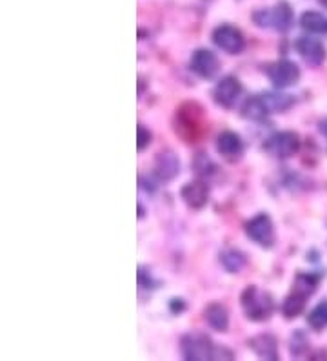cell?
I'll use <instances>...</instances> for the list:
<instances>
[{
  "label": "cell",
  "instance_id": "7c38bea8",
  "mask_svg": "<svg viewBox=\"0 0 327 361\" xmlns=\"http://www.w3.org/2000/svg\"><path fill=\"white\" fill-rule=\"evenodd\" d=\"M217 150L229 163H236L244 154V142L235 132H222L217 139Z\"/></svg>",
  "mask_w": 327,
  "mask_h": 361
},
{
  "label": "cell",
  "instance_id": "7a4b0ae2",
  "mask_svg": "<svg viewBox=\"0 0 327 361\" xmlns=\"http://www.w3.org/2000/svg\"><path fill=\"white\" fill-rule=\"evenodd\" d=\"M182 356L186 360L204 361V360H218L220 356H227L229 360L233 357L231 353H227L224 348H217L211 341V338L204 332H189L180 341Z\"/></svg>",
  "mask_w": 327,
  "mask_h": 361
},
{
  "label": "cell",
  "instance_id": "3957f363",
  "mask_svg": "<svg viewBox=\"0 0 327 361\" xmlns=\"http://www.w3.org/2000/svg\"><path fill=\"white\" fill-rule=\"evenodd\" d=\"M240 305L244 310L245 317L251 322H267L275 310V301L271 298L269 292L260 290L258 286H248L242 295H240Z\"/></svg>",
  "mask_w": 327,
  "mask_h": 361
},
{
  "label": "cell",
  "instance_id": "4fadbf2b",
  "mask_svg": "<svg viewBox=\"0 0 327 361\" xmlns=\"http://www.w3.org/2000/svg\"><path fill=\"white\" fill-rule=\"evenodd\" d=\"M180 172V161L173 152H160L155 159V166L153 173L160 180H171L179 176Z\"/></svg>",
  "mask_w": 327,
  "mask_h": 361
},
{
  "label": "cell",
  "instance_id": "5bb4252c",
  "mask_svg": "<svg viewBox=\"0 0 327 361\" xmlns=\"http://www.w3.org/2000/svg\"><path fill=\"white\" fill-rule=\"evenodd\" d=\"M180 195H182L184 203L188 204L189 208L198 210V208L205 207V203H207L210 188H207L204 180H193V183H188V185L184 186Z\"/></svg>",
  "mask_w": 327,
  "mask_h": 361
},
{
  "label": "cell",
  "instance_id": "8fae6325",
  "mask_svg": "<svg viewBox=\"0 0 327 361\" xmlns=\"http://www.w3.org/2000/svg\"><path fill=\"white\" fill-rule=\"evenodd\" d=\"M295 48L300 53V57L304 59L309 66H320L323 61H326V46L320 42L319 39H313V37H300L295 42Z\"/></svg>",
  "mask_w": 327,
  "mask_h": 361
},
{
  "label": "cell",
  "instance_id": "52a82bcc",
  "mask_svg": "<svg viewBox=\"0 0 327 361\" xmlns=\"http://www.w3.org/2000/svg\"><path fill=\"white\" fill-rule=\"evenodd\" d=\"M245 235L262 248H271L275 243V226L267 214H258L245 223Z\"/></svg>",
  "mask_w": 327,
  "mask_h": 361
},
{
  "label": "cell",
  "instance_id": "30bf717a",
  "mask_svg": "<svg viewBox=\"0 0 327 361\" xmlns=\"http://www.w3.org/2000/svg\"><path fill=\"white\" fill-rule=\"evenodd\" d=\"M189 68H191L193 73H196L200 79H213L218 73V70H220V62H218V57L211 51V49L202 48L196 49L191 55Z\"/></svg>",
  "mask_w": 327,
  "mask_h": 361
},
{
  "label": "cell",
  "instance_id": "44dd1931",
  "mask_svg": "<svg viewBox=\"0 0 327 361\" xmlns=\"http://www.w3.org/2000/svg\"><path fill=\"white\" fill-rule=\"evenodd\" d=\"M305 300H307V298H304V295L297 294V292H291L282 305L283 316L288 317V319L300 316L305 309Z\"/></svg>",
  "mask_w": 327,
  "mask_h": 361
},
{
  "label": "cell",
  "instance_id": "484cf974",
  "mask_svg": "<svg viewBox=\"0 0 327 361\" xmlns=\"http://www.w3.org/2000/svg\"><path fill=\"white\" fill-rule=\"evenodd\" d=\"M139 285L142 288H155V281H153V278L144 269L139 270Z\"/></svg>",
  "mask_w": 327,
  "mask_h": 361
},
{
  "label": "cell",
  "instance_id": "8992f818",
  "mask_svg": "<svg viewBox=\"0 0 327 361\" xmlns=\"http://www.w3.org/2000/svg\"><path fill=\"white\" fill-rule=\"evenodd\" d=\"M300 148V137L295 132H276L267 137L264 142V150L273 157L288 159L297 154Z\"/></svg>",
  "mask_w": 327,
  "mask_h": 361
},
{
  "label": "cell",
  "instance_id": "d6986e66",
  "mask_svg": "<svg viewBox=\"0 0 327 361\" xmlns=\"http://www.w3.org/2000/svg\"><path fill=\"white\" fill-rule=\"evenodd\" d=\"M320 283V276L313 272H300L293 281V292L304 295V298H309L314 294L316 286Z\"/></svg>",
  "mask_w": 327,
  "mask_h": 361
},
{
  "label": "cell",
  "instance_id": "5b68a950",
  "mask_svg": "<svg viewBox=\"0 0 327 361\" xmlns=\"http://www.w3.org/2000/svg\"><path fill=\"white\" fill-rule=\"evenodd\" d=\"M211 39H213L217 48L229 53V55H238L245 48L244 33L236 26H231V24H220L218 27H214Z\"/></svg>",
  "mask_w": 327,
  "mask_h": 361
},
{
  "label": "cell",
  "instance_id": "e0dca14e",
  "mask_svg": "<svg viewBox=\"0 0 327 361\" xmlns=\"http://www.w3.org/2000/svg\"><path fill=\"white\" fill-rule=\"evenodd\" d=\"M269 114L271 110L269 106H267L266 99H264V95H253V97H249L244 102V106H242V115H244L245 119L262 121L266 119Z\"/></svg>",
  "mask_w": 327,
  "mask_h": 361
},
{
  "label": "cell",
  "instance_id": "83f0119b",
  "mask_svg": "<svg viewBox=\"0 0 327 361\" xmlns=\"http://www.w3.org/2000/svg\"><path fill=\"white\" fill-rule=\"evenodd\" d=\"M320 132L327 137V119H323L322 123H320Z\"/></svg>",
  "mask_w": 327,
  "mask_h": 361
},
{
  "label": "cell",
  "instance_id": "f1b7e54d",
  "mask_svg": "<svg viewBox=\"0 0 327 361\" xmlns=\"http://www.w3.org/2000/svg\"><path fill=\"white\" fill-rule=\"evenodd\" d=\"M319 2H320V6H323V8L327 9V0H319Z\"/></svg>",
  "mask_w": 327,
  "mask_h": 361
},
{
  "label": "cell",
  "instance_id": "ba28073f",
  "mask_svg": "<svg viewBox=\"0 0 327 361\" xmlns=\"http://www.w3.org/2000/svg\"><path fill=\"white\" fill-rule=\"evenodd\" d=\"M266 73L271 82L280 90L289 88V86L297 84L298 79H300V68L293 61H288V59L271 62L269 66L266 68Z\"/></svg>",
  "mask_w": 327,
  "mask_h": 361
},
{
  "label": "cell",
  "instance_id": "2e32d148",
  "mask_svg": "<svg viewBox=\"0 0 327 361\" xmlns=\"http://www.w3.org/2000/svg\"><path fill=\"white\" fill-rule=\"evenodd\" d=\"M205 323L217 332H226L229 329V312L224 305L211 303L204 312Z\"/></svg>",
  "mask_w": 327,
  "mask_h": 361
},
{
  "label": "cell",
  "instance_id": "d4e9b609",
  "mask_svg": "<svg viewBox=\"0 0 327 361\" xmlns=\"http://www.w3.org/2000/svg\"><path fill=\"white\" fill-rule=\"evenodd\" d=\"M136 133H139V141H136V148L139 152H144L149 145H151L153 133L146 128L144 124H139V128H136Z\"/></svg>",
  "mask_w": 327,
  "mask_h": 361
},
{
  "label": "cell",
  "instance_id": "9a60e30c",
  "mask_svg": "<svg viewBox=\"0 0 327 361\" xmlns=\"http://www.w3.org/2000/svg\"><path fill=\"white\" fill-rule=\"evenodd\" d=\"M249 348H253L257 356L264 357V360L275 361L278 360V341L275 336L271 334H260L255 336L248 341Z\"/></svg>",
  "mask_w": 327,
  "mask_h": 361
},
{
  "label": "cell",
  "instance_id": "cb8c5ba5",
  "mask_svg": "<svg viewBox=\"0 0 327 361\" xmlns=\"http://www.w3.org/2000/svg\"><path fill=\"white\" fill-rule=\"evenodd\" d=\"M193 168H195V172L202 177L213 176L217 172V164L211 161L210 157L205 154H198L195 159V163H193Z\"/></svg>",
  "mask_w": 327,
  "mask_h": 361
},
{
  "label": "cell",
  "instance_id": "277c9868",
  "mask_svg": "<svg viewBox=\"0 0 327 361\" xmlns=\"http://www.w3.org/2000/svg\"><path fill=\"white\" fill-rule=\"evenodd\" d=\"M253 20L258 27H267V30L286 33L295 24V15H293L291 6L286 0H280L273 8L257 9L253 13Z\"/></svg>",
  "mask_w": 327,
  "mask_h": 361
},
{
  "label": "cell",
  "instance_id": "603a6c76",
  "mask_svg": "<svg viewBox=\"0 0 327 361\" xmlns=\"http://www.w3.org/2000/svg\"><path fill=\"white\" fill-rule=\"evenodd\" d=\"M264 99H266L267 106H269L271 114L275 111H286L288 108H291L295 99L291 95H286V93H262Z\"/></svg>",
  "mask_w": 327,
  "mask_h": 361
},
{
  "label": "cell",
  "instance_id": "4316f807",
  "mask_svg": "<svg viewBox=\"0 0 327 361\" xmlns=\"http://www.w3.org/2000/svg\"><path fill=\"white\" fill-rule=\"evenodd\" d=\"M186 309V305H184L182 300H171V310L173 312H182Z\"/></svg>",
  "mask_w": 327,
  "mask_h": 361
},
{
  "label": "cell",
  "instance_id": "6da1fadb",
  "mask_svg": "<svg viewBox=\"0 0 327 361\" xmlns=\"http://www.w3.org/2000/svg\"><path fill=\"white\" fill-rule=\"evenodd\" d=\"M174 132L186 142L200 141L204 133L207 132V123L200 104L196 102H186L177 110L174 115Z\"/></svg>",
  "mask_w": 327,
  "mask_h": 361
},
{
  "label": "cell",
  "instance_id": "9c48e42d",
  "mask_svg": "<svg viewBox=\"0 0 327 361\" xmlns=\"http://www.w3.org/2000/svg\"><path fill=\"white\" fill-rule=\"evenodd\" d=\"M240 95H242V84L236 77L226 75L224 79H220L217 82L213 90V99L218 106L231 110L235 108V104L238 102Z\"/></svg>",
  "mask_w": 327,
  "mask_h": 361
},
{
  "label": "cell",
  "instance_id": "ffe728a7",
  "mask_svg": "<svg viewBox=\"0 0 327 361\" xmlns=\"http://www.w3.org/2000/svg\"><path fill=\"white\" fill-rule=\"evenodd\" d=\"M220 263L229 274H238L245 267V256L236 248H226L220 252Z\"/></svg>",
  "mask_w": 327,
  "mask_h": 361
},
{
  "label": "cell",
  "instance_id": "ac0fdd59",
  "mask_svg": "<svg viewBox=\"0 0 327 361\" xmlns=\"http://www.w3.org/2000/svg\"><path fill=\"white\" fill-rule=\"evenodd\" d=\"M300 26L314 35H327V17L319 11H305L300 17Z\"/></svg>",
  "mask_w": 327,
  "mask_h": 361
},
{
  "label": "cell",
  "instance_id": "7402d4cb",
  "mask_svg": "<svg viewBox=\"0 0 327 361\" xmlns=\"http://www.w3.org/2000/svg\"><path fill=\"white\" fill-rule=\"evenodd\" d=\"M307 325L313 331H323L327 329V300L320 301L309 314H307Z\"/></svg>",
  "mask_w": 327,
  "mask_h": 361
}]
</instances>
